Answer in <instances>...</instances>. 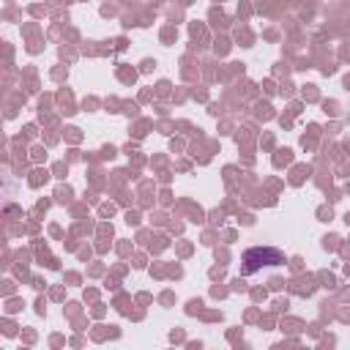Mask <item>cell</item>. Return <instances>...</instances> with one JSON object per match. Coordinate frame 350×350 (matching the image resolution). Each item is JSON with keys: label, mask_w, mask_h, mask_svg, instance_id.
Here are the masks:
<instances>
[{"label": "cell", "mask_w": 350, "mask_h": 350, "mask_svg": "<svg viewBox=\"0 0 350 350\" xmlns=\"http://www.w3.org/2000/svg\"><path fill=\"white\" fill-rule=\"evenodd\" d=\"M243 273H254L257 268H276V265H284L287 257L282 249H273V246H254V249H246L243 252Z\"/></svg>", "instance_id": "6da1fadb"}]
</instances>
